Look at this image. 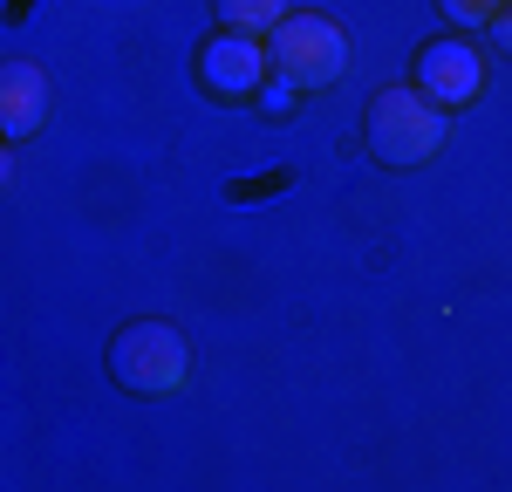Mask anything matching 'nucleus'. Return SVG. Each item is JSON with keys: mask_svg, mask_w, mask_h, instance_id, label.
Returning <instances> with one entry per match:
<instances>
[{"mask_svg": "<svg viewBox=\"0 0 512 492\" xmlns=\"http://www.w3.org/2000/svg\"><path fill=\"white\" fill-rule=\"evenodd\" d=\"M362 130H369V151H376L383 164H424V158L444 151V110H437L417 82H390V89H376Z\"/></svg>", "mask_w": 512, "mask_h": 492, "instance_id": "nucleus-1", "label": "nucleus"}, {"mask_svg": "<svg viewBox=\"0 0 512 492\" xmlns=\"http://www.w3.org/2000/svg\"><path fill=\"white\" fill-rule=\"evenodd\" d=\"M198 76L212 96H260V82L274 76V55H267V35H246V28H226V35L205 41V55H198Z\"/></svg>", "mask_w": 512, "mask_h": 492, "instance_id": "nucleus-4", "label": "nucleus"}, {"mask_svg": "<svg viewBox=\"0 0 512 492\" xmlns=\"http://www.w3.org/2000/svg\"><path fill=\"white\" fill-rule=\"evenodd\" d=\"M492 7H512V0H492Z\"/></svg>", "mask_w": 512, "mask_h": 492, "instance_id": "nucleus-12", "label": "nucleus"}, {"mask_svg": "<svg viewBox=\"0 0 512 492\" xmlns=\"http://www.w3.org/2000/svg\"><path fill=\"white\" fill-rule=\"evenodd\" d=\"M444 7V21H458V28H492V0H437Z\"/></svg>", "mask_w": 512, "mask_h": 492, "instance_id": "nucleus-8", "label": "nucleus"}, {"mask_svg": "<svg viewBox=\"0 0 512 492\" xmlns=\"http://www.w3.org/2000/svg\"><path fill=\"white\" fill-rule=\"evenodd\" d=\"M492 35H499V48H512V7H492Z\"/></svg>", "mask_w": 512, "mask_h": 492, "instance_id": "nucleus-10", "label": "nucleus"}, {"mask_svg": "<svg viewBox=\"0 0 512 492\" xmlns=\"http://www.w3.org/2000/svg\"><path fill=\"white\" fill-rule=\"evenodd\" d=\"M110 376L137 397H171L185 376H192V349L171 322H130L110 342Z\"/></svg>", "mask_w": 512, "mask_h": 492, "instance_id": "nucleus-3", "label": "nucleus"}, {"mask_svg": "<svg viewBox=\"0 0 512 492\" xmlns=\"http://www.w3.org/2000/svg\"><path fill=\"white\" fill-rule=\"evenodd\" d=\"M7 178H14V151H7V137H0V192H7Z\"/></svg>", "mask_w": 512, "mask_h": 492, "instance_id": "nucleus-11", "label": "nucleus"}, {"mask_svg": "<svg viewBox=\"0 0 512 492\" xmlns=\"http://www.w3.org/2000/svg\"><path fill=\"white\" fill-rule=\"evenodd\" d=\"M280 14H287V0H219V21L226 28H246V35H267Z\"/></svg>", "mask_w": 512, "mask_h": 492, "instance_id": "nucleus-7", "label": "nucleus"}, {"mask_svg": "<svg viewBox=\"0 0 512 492\" xmlns=\"http://www.w3.org/2000/svg\"><path fill=\"white\" fill-rule=\"evenodd\" d=\"M267 55H274V76H287L294 89H328L349 69V35L328 14H280L267 28Z\"/></svg>", "mask_w": 512, "mask_h": 492, "instance_id": "nucleus-2", "label": "nucleus"}, {"mask_svg": "<svg viewBox=\"0 0 512 492\" xmlns=\"http://www.w3.org/2000/svg\"><path fill=\"white\" fill-rule=\"evenodd\" d=\"M260 103H267L274 117H287V110H294V82H287V76H267V82H260Z\"/></svg>", "mask_w": 512, "mask_h": 492, "instance_id": "nucleus-9", "label": "nucleus"}, {"mask_svg": "<svg viewBox=\"0 0 512 492\" xmlns=\"http://www.w3.org/2000/svg\"><path fill=\"white\" fill-rule=\"evenodd\" d=\"M41 117H48V76L41 62H0V137L21 144L35 137Z\"/></svg>", "mask_w": 512, "mask_h": 492, "instance_id": "nucleus-6", "label": "nucleus"}, {"mask_svg": "<svg viewBox=\"0 0 512 492\" xmlns=\"http://www.w3.org/2000/svg\"><path fill=\"white\" fill-rule=\"evenodd\" d=\"M410 82L431 96L437 110H458V103H472L478 89H485V55H478L472 41H431L417 55V76Z\"/></svg>", "mask_w": 512, "mask_h": 492, "instance_id": "nucleus-5", "label": "nucleus"}]
</instances>
